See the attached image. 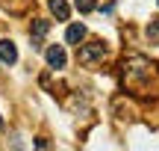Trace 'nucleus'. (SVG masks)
Wrapping results in <instances>:
<instances>
[{
  "label": "nucleus",
  "mask_w": 159,
  "mask_h": 151,
  "mask_svg": "<svg viewBox=\"0 0 159 151\" xmlns=\"http://www.w3.org/2000/svg\"><path fill=\"white\" fill-rule=\"evenodd\" d=\"M124 74V86L136 95H156L159 92V68L142 53H130L121 65Z\"/></svg>",
  "instance_id": "1"
},
{
  "label": "nucleus",
  "mask_w": 159,
  "mask_h": 151,
  "mask_svg": "<svg viewBox=\"0 0 159 151\" xmlns=\"http://www.w3.org/2000/svg\"><path fill=\"white\" fill-rule=\"evenodd\" d=\"M106 59V45L103 41H89V45H80L77 51V62L85 65V68H94Z\"/></svg>",
  "instance_id": "2"
},
{
  "label": "nucleus",
  "mask_w": 159,
  "mask_h": 151,
  "mask_svg": "<svg viewBox=\"0 0 159 151\" xmlns=\"http://www.w3.org/2000/svg\"><path fill=\"white\" fill-rule=\"evenodd\" d=\"M47 30H50V21H44V18H35L33 27H30V41H33V51H41V39L47 36Z\"/></svg>",
  "instance_id": "3"
},
{
  "label": "nucleus",
  "mask_w": 159,
  "mask_h": 151,
  "mask_svg": "<svg viewBox=\"0 0 159 151\" xmlns=\"http://www.w3.org/2000/svg\"><path fill=\"white\" fill-rule=\"evenodd\" d=\"M44 59H47V65H50V68H65V62H68V56H65V47L62 45H50L44 51Z\"/></svg>",
  "instance_id": "4"
},
{
  "label": "nucleus",
  "mask_w": 159,
  "mask_h": 151,
  "mask_svg": "<svg viewBox=\"0 0 159 151\" xmlns=\"http://www.w3.org/2000/svg\"><path fill=\"white\" fill-rule=\"evenodd\" d=\"M0 62H6V65L18 62V47L12 39H0Z\"/></svg>",
  "instance_id": "5"
},
{
  "label": "nucleus",
  "mask_w": 159,
  "mask_h": 151,
  "mask_svg": "<svg viewBox=\"0 0 159 151\" xmlns=\"http://www.w3.org/2000/svg\"><path fill=\"white\" fill-rule=\"evenodd\" d=\"M47 6H50V12L59 18V21H68V18H71V6L65 3V0H50Z\"/></svg>",
  "instance_id": "6"
},
{
  "label": "nucleus",
  "mask_w": 159,
  "mask_h": 151,
  "mask_svg": "<svg viewBox=\"0 0 159 151\" xmlns=\"http://www.w3.org/2000/svg\"><path fill=\"white\" fill-rule=\"evenodd\" d=\"M83 39H85V27L83 24H71L68 33H65V41H68V45H80Z\"/></svg>",
  "instance_id": "7"
},
{
  "label": "nucleus",
  "mask_w": 159,
  "mask_h": 151,
  "mask_svg": "<svg viewBox=\"0 0 159 151\" xmlns=\"http://www.w3.org/2000/svg\"><path fill=\"white\" fill-rule=\"evenodd\" d=\"M144 33H148V41H150V45H159V15H153L148 21V30H144Z\"/></svg>",
  "instance_id": "8"
},
{
  "label": "nucleus",
  "mask_w": 159,
  "mask_h": 151,
  "mask_svg": "<svg viewBox=\"0 0 159 151\" xmlns=\"http://www.w3.org/2000/svg\"><path fill=\"white\" fill-rule=\"evenodd\" d=\"M94 9H97V0H77V12H83V15H89Z\"/></svg>",
  "instance_id": "9"
},
{
  "label": "nucleus",
  "mask_w": 159,
  "mask_h": 151,
  "mask_svg": "<svg viewBox=\"0 0 159 151\" xmlns=\"http://www.w3.org/2000/svg\"><path fill=\"white\" fill-rule=\"evenodd\" d=\"M35 148H50V142H47L44 136H39V139H35Z\"/></svg>",
  "instance_id": "10"
},
{
  "label": "nucleus",
  "mask_w": 159,
  "mask_h": 151,
  "mask_svg": "<svg viewBox=\"0 0 159 151\" xmlns=\"http://www.w3.org/2000/svg\"><path fill=\"white\" fill-rule=\"evenodd\" d=\"M0 128H3V116H0Z\"/></svg>",
  "instance_id": "11"
}]
</instances>
